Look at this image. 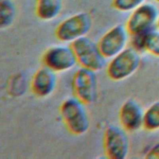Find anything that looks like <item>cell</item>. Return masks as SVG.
Segmentation results:
<instances>
[{
    "label": "cell",
    "mask_w": 159,
    "mask_h": 159,
    "mask_svg": "<svg viewBox=\"0 0 159 159\" xmlns=\"http://www.w3.org/2000/svg\"><path fill=\"white\" fill-rule=\"evenodd\" d=\"M86 104L76 97L68 98L63 101L60 112L68 130L75 135H81L89 130L90 121Z\"/></svg>",
    "instance_id": "1"
},
{
    "label": "cell",
    "mask_w": 159,
    "mask_h": 159,
    "mask_svg": "<svg viewBox=\"0 0 159 159\" xmlns=\"http://www.w3.org/2000/svg\"><path fill=\"white\" fill-rule=\"evenodd\" d=\"M110 60L106 72L109 78L115 81L131 76L139 68L141 61L138 50L134 47H126Z\"/></svg>",
    "instance_id": "2"
},
{
    "label": "cell",
    "mask_w": 159,
    "mask_h": 159,
    "mask_svg": "<svg viewBox=\"0 0 159 159\" xmlns=\"http://www.w3.org/2000/svg\"><path fill=\"white\" fill-rule=\"evenodd\" d=\"M77 62L81 67L95 71L102 70L106 58L101 52L98 44L88 36L82 37L71 43Z\"/></svg>",
    "instance_id": "3"
},
{
    "label": "cell",
    "mask_w": 159,
    "mask_h": 159,
    "mask_svg": "<svg viewBox=\"0 0 159 159\" xmlns=\"http://www.w3.org/2000/svg\"><path fill=\"white\" fill-rule=\"evenodd\" d=\"M92 25V17L89 13L78 12L61 21L55 29V35L61 42L71 43L86 36Z\"/></svg>",
    "instance_id": "4"
},
{
    "label": "cell",
    "mask_w": 159,
    "mask_h": 159,
    "mask_svg": "<svg viewBox=\"0 0 159 159\" xmlns=\"http://www.w3.org/2000/svg\"><path fill=\"white\" fill-rule=\"evenodd\" d=\"M159 17L158 7L150 2H145L132 11L125 27L133 37H141L151 30Z\"/></svg>",
    "instance_id": "5"
},
{
    "label": "cell",
    "mask_w": 159,
    "mask_h": 159,
    "mask_svg": "<svg viewBox=\"0 0 159 159\" xmlns=\"http://www.w3.org/2000/svg\"><path fill=\"white\" fill-rule=\"evenodd\" d=\"M96 72L81 67L75 73L72 79L75 96L86 104L94 103L98 98V82Z\"/></svg>",
    "instance_id": "6"
},
{
    "label": "cell",
    "mask_w": 159,
    "mask_h": 159,
    "mask_svg": "<svg viewBox=\"0 0 159 159\" xmlns=\"http://www.w3.org/2000/svg\"><path fill=\"white\" fill-rule=\"evenodd\" d=\"M104 151L110 159H124L129 152V139L122 127L109 125L104 134Z\"/></svg>",
    "instance_id": "7"
},
{
    "label": "cell",
    "mask_w": 159,
    "mask_h": 159,
    "mask_svg": "<svg viewBox=\"0 0 159 159\" xmlns=\"http://www.w3.org/2000/svg\"><path fill=\"white\" fill-rule=\"evenodd\" d=\"M129 33L122 24H117L107 31L98 42L99 50L106 59H111L123 51L129 40Z\"/></svg>",
    "instance_id": "8"
},
{
    "label": "cell",
    "mask_w": 159,
    "mask_h": 159,
    "mask_svg": "<svg viewBox=\"0 0 159 159\" xmlns=\"http://www.w3.org/2000/svg\"><path fill=\"white\" fill-rule=\"evenodd\" d=\"M43 65L55 72H63L72 69L77 60L71 46L55 45L48 48L42 56Z\"/></svg>",
    "instance_id": "9"
},
{
    "label": "cell",
    "mask_w": 159,
    "mask_h": 159,
    "mask_svg": "<svg viewBox=\"0 0 159 159\" xmlns=\"http://www.w3.org/2000/svg\"><path fill=\"white\" fill-rule=\"evenodd\" d=\"M57 72L43 65L34 74L30 88L34 95L39 98H46L55 91L57 84Z\"/></svg>",
    "instance_id": "10"
},
{
    "label": "cell",
    "mask_w": 159,
    "mask_h": 159,
    "mask_svg": "<svg viewBox=\"0 0 159 159\" xmlns=\"http://www.w3.org/2000/svg\"><path fill=\"white\" fill-rule=\"evenodd\" d=\"M144 112L135 101L128 99L119 110V120L122 127L129 132H134L143 125Z\"/></svg>",
    "instance_id": "11"
},
{
    "label": "cell",
    "mask_w": 159,
    "mask_h": 159,
    "mask_svg": "<svg viewBox=\"0 0 159 159\" xmlns=\"http://www.w3.org/2000/svg\"><path fill=\"white\" fill-rule=\"evenodd\" d=\"M62 6L63 0H37L36 16L42 20H52L60 14Z\"/></svg>",
    "instance_id": "12"
},
{
    "label": "cell",
    "mask_w": 159,
    "mask_h": 159,
    "mask_svg": "<svg viewBox=\"0 0 159 159\" xmlns=\"http://www.w3.org/2000/svg\"><path fill=\"white\" fill-rule=\"evenodd\" d=\"M143 49L153 55L159 57V31L150 30L143 36L134 37Z\"/></svg>",
    "instance_id": "13"
},
{
    "label": "cell",
    "mask_w": 159,
    "mask_h": 159,
    "mask_svg": "<svg viewBox=\"0 0 159 159\" xmlns=\"http://www.w3.org/2000/svg\"><path fill=\"white\" fill-rule=\"evenodd\" d=\"M16 8L12 0H1L0 2V27L1 29L9 27L14 22Z\"/></svg>",
    "instance_id": "14"
},
{
    "label": "cell",
    "mask_w": 159,
    "mask_h": 159,
    "mask_svg": "<svg viewBox=\"0 0 159 159\" xmlns=\"http://www.w3.org/2000/svg\"><path fill=\"white\" fill-rule=\"evenodd\" d=\"M143 126L148 130L159 129V101L152 104L144 112Z\"/></svg>",
    "instance_id": "15"
},
{
    "label": "cell",
    "mask_w": 159,
    "mask_h": 159,
    "mask_svg": "<svg viewBox=\"0 0 159 159\" xmlns=\"http://www.w3.org/2000/svg\"><path fill=\"white\" fill-rule=\"evenodd\" d=\"M146 0H112V7L120 12L132 11L140 5L145 3Z\"/></svg>",
    "instance_id": "16"
},
{
    "label": "cell",
    "mask_w": 159,
    "mask_h": 159,
    "mask_svg": "<svg viewBox=\"0 0 159 159\" xmlns=\"http://www.w3.org/2000/svg\"><path fill=\"white\" fill-rule=\"evenodd\" d=\"M146 158L159 159V143L152 147L147 153Z\"/></svg>",
    "instance_id": "17"
},
{
    "label": "cell",
    "mask_w": 159,
    "mask_h": 159,
    "mask_svg": "<svg viewBox=\"0 0 159 159\" xmlns=\"http://www.w3.org/2000/svg\"><path fill=\"white\" fill-rule=\"evenodd\" d=\"M157 25L158 28L159 29V17H158V20H157Z\"/></svg>",
    "instance_id": "18"
},
{
    "label": "cell",
    "mask_w": 159,
    "mask_h": 159,
    "mask_svg": "<svg viewBox=\"0 0 159 159\" xmlns=\"http://www.w3.org/2000/svg\"><path fill=\"white\" fill-rule=\"evenodd\" d=\"M155 1H156L157 2H158L159 3V0H154Z\"/></svg>",
    "instance_id": "19"
}]
</instances>
